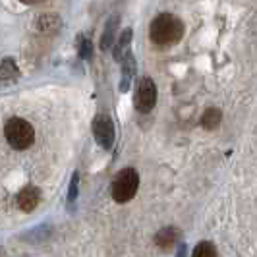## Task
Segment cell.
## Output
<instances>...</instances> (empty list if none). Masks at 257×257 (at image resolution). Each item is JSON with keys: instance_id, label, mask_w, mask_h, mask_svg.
I'll list each match as a JSON object with an SVG mask.
<instances>
[{"instance_id": "1", "label": "cell", "mask_w": 257, "mask_h": 257, "mask_svg": "<svg viewBox=\"0 0 257 257\" xmlns=\"http://www.w3.org/2000/svg\"><path fill=\"white\" fill-rule=\"evenodd\" d=\"M149 35L157 47H170L176 45L184 35V24L172 14H161L151 24Z\"/></svg>"}, {"instance_id": "2", "label": "cell", "mask_w": 257, "mask_h": 257, "mask_svg": "<svg viewBox=\"0 0 257 257\" xmlns=\"http://www.w3.org/2000/svg\"><path fill=\"white\" fill-rule=\"evenodd\" d=\"M4 136H6V142L12 145L14 149L18 151H24L27 147H31L35 142V130L33 126L24 120V118H18L14 116L6 122L4 126Z\"/></svg>"}, {"instance_id": "3", "label": "cell", "mask_w": 257, "mask_h": 257, "mask_svg": "<svg viewBox=\"0 0 257 257\" xmlns=\"http://www.w3.org/2000/svg\"><path fill=\"white\" fill-rule=\"evenodd\" d=\"M140 186V174L134 168H124L116 174L114 184H112V197L118 203H126L130 201Z\"/></svg>"}, {"instance_id": "4", "label": "cell", "mask_w": 257, "mask_h": 257, "mask_svg": "<svg viewBox=\"0 0 257 257\" xmlns=\"http://www.w3.org/2000/svg\"><path fill=\"white\" fill-rule=\"evenodd\" d=\"M157 103V87H155L153 79L143 77L138 85V93H136V108L140 112H149Z\"/></svg>"}, {"instance_id": "5", "label": "cell", "mask_w": 257, "mask_h": 257, "mask_svg": "<svg viewBox=\"0 0 257 257\" xmlns=\"http://www.w3.org/2000/svg\"><path fill=\"white\" fill-rule=\"evenodd\" d=\"M93 134H95L97 143L103 149H110L112 147V143H114V126H112V120L106 114H101L95 118V122H93Z\"/></svg>"}, {"instance_id": "6", "label": "cell", "mask_w": 257, "mask_h": 257, "mask_svg": "<svg viewBox=\"0 0 257 257\" xmlns=\"http://www.w3.org/2000/svg\"><path fill=\"white\" fill-rule=\"evenodd\" d=\"M39 201H41V192L33 186H27V188H24L22 192L18 193V207L22 211H26V213L33 211L39 205Z\"/></svg>"}, {"instance_id": "7", "label": "cell", "mask_w": 257, "mask_h": 257, "mask_svg": "<svg viewBox=\"0 0 257 257\" xmlns=\"http://www.w3.org/2000/svg\"><path fill=\"white\" fill-rule=\"evenodd\" d=\"M178 238H180L178 228H174V226H165L163 230H159L155 242H157L159 247H163V249H170L172 245L178 242Z\"/></svg>"}, {"instance_id": "8", "label": "cell", "mask_w": 257, "mask_h": 257, "mask_svg": "<svg viewBox=\"0 0 257 257\" xmlns=\"http://www.w3.org/2000/svg\"><path fill=\"white\" fill-rule=\"evenodd\" d=\"M222 122V112L219 108H207L203 118H201V124L205 130H217Z\"/></svg>"}, {"instance_id": "9", "label": "cell", "mask_w": 257, "mask_h": 257, "mask_svg": "<svg viewBox=\"0 0 257 257\" xmlns=\"http://www.w3.org/2000/svg\"><path fill=\"white\" fill-rule=\"evenodd\" d=\"M116 24H118V18H110L108 24H106V29H104L103 37H101V49H103V51H108V49L112 47V43H114Z\"/></svg>"}, {"instance_id": "10", "label": "cell", "mask_w": 257, "mask_h": 257, "mask_svg": "<svg viewBox=\"0 0 257 257\" xmlns=\"http://www.w3.org/2000/svg\"><path fill=\"white\" fill-rule=\"evenodd\" d=\"M60 27V20L56 16H41L37 22V29L43 33H52Z\"/></svg>"}, {"instance_id": "11", "label": "cell", "mask_w": 257, "mask_h": 257, "mask_svg": "<svg viewBox=\"0 0 257 257\" xmlns=\"http://www.w3.org/2000/svg\"><path fill=\"white\" fill-rule=\"evenodd\" d=\"M14 77H18V66L14 62L12 58H6V60H2L0 62V79H14Z\"/></svg>"}, {"instance_id": "12", "label": "cell", "mask_w": 257, "mask_h": 257, "mask_svg": "<svg viewBox=\"0 0 257 257\" xmlns=\"http://www.w3.org/2000/svg\"><path fill=\"white\" fill-rule=\"evenodd\" d=\"M130 39H132V31H130V29H126V31L122 33V37L118 39V45H116V49H114V58H116V60H122V58H124V52H126V49H128Z\"/></svg>"}, {"instance_id": "13", "label": "cell", "mask_w": 257, "mask_h": 257, "mask_svg": "<svg viewBox=\"0 0 257 257\" xmlns=\"http://www.w3.org/2000/svg\"><path fill=\"white\" fill-rule=\"evenodd\" d=\"M192 257H217V249L211 242H201L195 245Z\"/></svg>"}, {"instance_id": "14", "label": "cell", "mask_w": 257, "mask_h": 257, "mask_svg": "<svg viewBox=\"0 0 257 257\" xmlns=\"http://www.w3.org/2000/svg\"><path fill=\"white\" fill-rule=\"evenodd\" d=\"M68 197H70V201H74L77 197V172H74V176H72V182H70V193H68Z\"/></svg>"}, {"instance_id": "15", "label": "cell", "mask_w": 257, "mask_h": 257, "mask_svg": "<svg viewBox=\"0 0 257 257\" xmlns=\"http://www.w3.org/2000/svg\"><path fill=\"white\" fill-rule=\"evenodd\" d=\"M81 56H83V58H89L91 56V43L89 41H83V45H81Z\"/></svg>"}, {"instance_id": "16", "label": "cell", "mask_w": 257, "mask_h": 257, "mask_svg": "<svg viewBox=\"0 0 257 257\" xmlns=\"http://www.w3.org/2000/svg\"><path fill=\"white\" fill-rule=\"evenodd\" d=\"M20 2H24V4H37L41 0H20Z\"/></svg>"}]
</instances>
